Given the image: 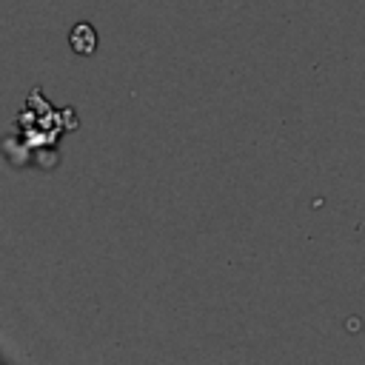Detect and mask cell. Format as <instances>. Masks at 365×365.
Segmentation results:
<instances>
[{"mask_svg":"<svg viewBox=\"0 0 365 365\" xmlns=\"http://www.w3.org/2000/svg\"><path fill=\"white\" fill-rule=\"evenodd\" d=\"M68 46H71V51L80 54V57L94 54V51H97V31H94V26L86 23V20L74 23L71 31H68Z\"/></svg>","mask_w":365,"mask_h":365,"instance_id":"obj_1","label":"cell"}]
</instances>
